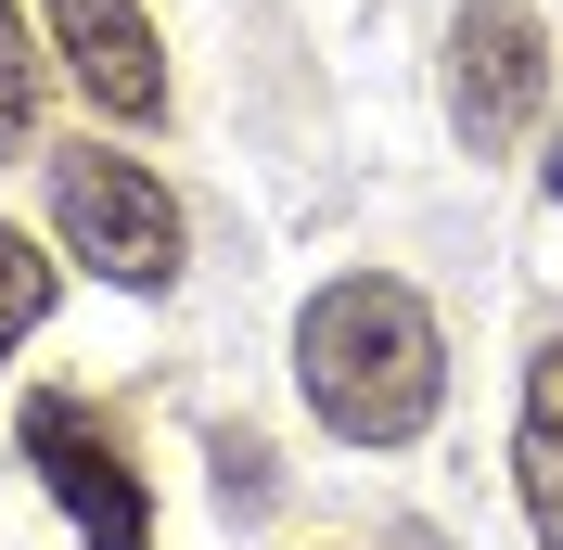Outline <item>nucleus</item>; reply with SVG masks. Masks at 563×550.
Returning <instances> with one entry per match:
<instances>
[{"instance_id":"f257e3e1","label":"nucleus","mask_w":563,"mask_h":550,"mask_svg":"<svg viewBox=\"0 0 563 550\" xmlns=\"http://www.w3.org/2000/svg\"><path fill=\"white\" fill-rule=\"evenodd\" d=\"M295 384H308L320 436H346V448H410L422 422L449 410V345H435V308H422L397 270L320 282L308 320H295Z\"/></svg>"},{"instance_id":"f03ea898","label":"nucleus","mask_w":563,"mask_h":550,"mask_svg":"<svg viewBox=\"0 0 563 550\" xmlns=\"http://www.w3.org/2000/svg\"><path fill=\"white\" fill-rule=\"evenodd\" d=\"M52 231H65V256H90L129 295H167L179 282V206L129 154H52Z\"/></svg>"},{"instance_id":"7ed1b4c3","label":"nucleus","mask_w":563,"mask_h":550,"mask_svg":"<svg viewBox=\"0 0 563 550\" xmlns=\"http://www.w3.org/2000/svg\"><path fill=\"white\" fill-rule=\"evenodd\" d=\"M551 103V26L526 0H461L449 13V129L461 154H512Z\"/></svg>"},{"instance_id":"20e7f679","label":"nucleus","mask_w":563,"mask_h":550,"mask_svg":"<svg viewBox=\"0 0 563 550\" xmlns=\"http://www.w3.org/2000/svg\"><path fill=\"white\" fill-rule=\"evenodd\" d=\"M13 436H26L38 486L77 513V538H90V550H154V486L129 474V448L77 410V397H26V422H13Z\"/></svg>"},{"instance_id":"39448f33","label":"nucleus","mask_w":563,"mask_h":550,"mask_svg":"<svg viewBox=\"0 0 563 550\" xmlns=\"http://www.w3.org/2000/svg\"><path fill=\"white\" fill-rule=\"evenodd\" d=\"M52 38H65L77 90L103 116H167V52H154L141 0H52Z\"/></svg>"},{"instance_id":"423d86ee","label":"nucleus","mask_w":563,"mask_h":550,"mask_svg":"<svg viewBox=\"0 0 563 550\" xmlns=\"http://www.w3.org/2000/svg\"><path fill=\"white\" fill-rule=\"evenodd\" d=\"M512 486H526L538 550H563V333L526 359V436H512Z\"/></svg>"},{"instance_id":"0eeeda50","label":"nucleus","mask_w":563,"mask_h":550,"mask_svg":"<svg viewBox=\"0 0 563 550\" xmlns=\"http://www.w3.org/2000/svg\"><path fill=\"white\" fill-rule=\"evenodd\" d=\"M38 141V52H26V13L0 0V167Z\"/></svg>"},{"instance_id":"6e6552de","label":"nucleus","mask_w":563,"mask_h":550,"mask_svg":"<svg viewBox=\"0 0 563 550\" xmlns=\"http://www.w3.org/2000/svg\"><path fill=\"white\" fill-rule=\"evenodd\" d=\"M38 308H52V256H38L26 231H0V359L38 333Z\"/></svg>"},{"instance_id":"1a4fd4ad","label":"nucleus","mask_w":563,"mask_h":550,"mask_svg":"<svg viewBox=\"0 0 563 550\" xmlns=\"http://www.w3.org/2000/svg\"><path fill=\"white\" fill-rule=\"evenodd\" d=\"M269 436H244V422H231V436H218V499H231V513H256V499H269Z\"/></svg>"},{"instance_id":"9d476101","label":"nucleus","mask_w":563,"mask_h":550,"mask_svg":"<svg viewBox=\"0 0 563 550\" xmlns=\"http://www.w3.org/2000/svg\"><path fill=\"white\" fill-rule=\"evenodd\" d=\"M538 179H551V206H563V154H551V167H538Z\"/></svg>"}]
</instances>
